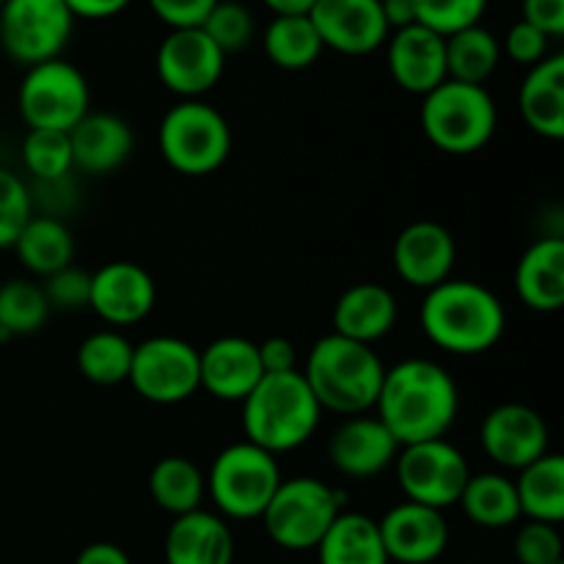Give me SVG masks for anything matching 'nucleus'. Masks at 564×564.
<instances>
[{
  "label": "nucleus",
  "instance_id": "nucleus-1",
  "mask_svg": "<svg viewBox=\"0 0 564 564\" xmlns=\"http://www.w3.org/2000/svg\"><path fill=\"white\" fill-rule=\"evenodd\" d=\"M460 413V389L446 367L430 358H405L386 369L375 416L400 446L446 438Z\"/></svg>",
  "mask_w": 564,
  "mask_h": 564
},
{
  "label": "nucleus",
  "instance_id": "nucleus-2",
  "mask_svg": "<svg viewBox=\"0 0 564 564\" xmlns=\"http://www.w3.org/2000/svg\"><path fill=\"white\" fill-rule=\"evenodd\" d=\"M419 325L438 350L452 356H482L507 330L505 303L479 281L449 279L424 292Z\"/></svg>",
  "mask_w": 564,
  "mask_h": 564
},
{
  "label": "nucleus",
  "instance_id": "nucleus-3",
  "mask_svg": "<svg viewBox=\"0 0 564 564\" xmlns=\"http://www.w3.org/2000/svg\"><path fill=\"white\" fill-rule=\"evenodd\" d=\"M301 375L323 411L361 416L375 411L386 367L372 345L328 334L314 341Z\"/></svg>",
  "mask_w": 564,
  "mask_h": 564
},
{
  "label": "nucleus",
  "instance_id": "nucleus-4",
  "mask_svg": "<svg viewBox=\"0 0 564 564\" xmlns=\"http://www.w3.org/2000/svg\"><path fill=\"white\" fill-rule=\"evenodd\" d=\"M240 405L242 433H246L248 444L275 457L308 444L323 419V408L314 400L301 369L284 375H264Z\"/></svg>",
  "mask_w": 564,
  "mask_h": 564
},
{
  "label": "nucleus",
  "instance_id": "nucleus-5",
  "mask_svg": "<svg viewBox=\"0 0 564 564\" xmlns=\"http://www.w3.org/2000/svg\"><path fill=\"white\" fill-rule=\"evenodd\" d=\"M422 132L446 154H474L490 143L499 127V108L485 86L444 80L422 97Z\"/></svg>",
  "mask_w": 564,
  "mask_h": 564
},
{
  "label": "nucleus",
  "instance_id": "nucleus-6",
  "mask_svg": "<svg viewBox=\"0 0 564 564\" xmlns=\"http://www.w3.org/2000/svg\"><path fill=\"white\" fill-rule=\"evenodd\" d=\"M231 127L204 99H182L165 110L158 127V149L165 163L185 176L215 174L231 154Z\"/></svg>",
  "mask_w": 564,
  "mask_h": 564
},
{
  "label": "nucleus",
  "instance_id": "nucleus-7",
  "mask_svg": "<svg viewBox=\"0 0 564 564\" xmlns=\"http://www.w3.org/2000/svg\"><path fill=\"white\" fill-rule=\"evenodd\" d=\"M345 512V494L317 477L281 479L262 518L264 532L284 551H312Z\"/></svg>",
  "mask_w": 564,
  "mask_h": 564
},
{
  "label": "nucleus",
  "instance_id": "nucleus-8",
  "mask_svg": "<svg viewBox=\"0 0 564 564\" xmlns=\"http://www.w3.org/2000/svg\"><path fill=\"white\" fill-rule=\"evenodd\" d=\"M281 468L275 455L237 441L213 460L207 490L220 516L231 521H257L281 485Z\"/></svg>",
  "mask_w": 564,
  "mask_h": 564
},
{
  "label": "nucleus",
  "instance_id": "nucleus-9",
  "mask_svg": "<svg viewBox=\"0 0 564 564\" xmlns=\"http://www.w3.org/2000/svg\"><path fill=\"white\" fill-rule=\"evenodd\" d=\"M17 108L28 130L69 132L91 110V88L86 75L69 61H44L22 77Z\"/></svg>",
  "mask_w": 564,
  "mask_h": 564
},
{
  "label": "nucleus",
  "instance_id": "nucleus-10",
  "mask_svg": "<svg viewBox=\"0 0 564 564\" xmlns=\"http://www.w3.org/2000/svg\"><path fill=\"white\" fill-rule=\"evenodd\" d=\"M75 17L64 0H6L0 6V53L25 69L61 58Z\"/></svg>",
  "mask_w": 564,
  "mask_h": 564
},
{
  "label": "nucleus",
  "instance_id": "nucleus-11",
  "mask_svg": "<svg viewBox=\"0 0 564 564\" xmlns=\"http://www.w3.org/2000/svg\"><path fill=\"white\" fill-rule=\"evenodd\" d=\"M394 474L405 501L444 512L460 501L471 468L452 441L435 438L402 446L394 460Z\"/></svg>",
  "mask_w": 564,
  "mask_h": 564
},
{
  "label": "nucleus",
  "instance_id": "nucleus-12",
  "mask_svg": "<svg viewBox=\"0 0 564 564\" xmlns=\"http://www.w3.org/2000/svg\"><path fill=\"white\" fill-rule=\"evenodd\" d=\"M127 383L141 400L154 405H180L198 389V350L180 336H152L132 347Z\"/></svg>",
  "mask_w": 564,
  "mask_h": 564
},
{
  "label": "nucleus",
  "instance_id": "nucleus-13",
  "mask_svg": "<svg viewBox=\"0 0 564 564\" xmlns=\"http://www.w3.org/2000/svg\"><path fill=\"white\" fill-rule=\"evenodd\" d=\"M160 83L182 99H202L220 83L226 55L202 28L169 31L154 55Z\"/></svg>",
  "mask_w": 564,
  "mask_h": 564
},
{
  "label": "nucleus",
  "instance_id": "nucleus-14",
  "mask_svg": "<svg viewBox=\"0 0 564 564\" xmlns=\"http://www.w3.org/2000/svg\"><path fill=\"white\" fill-rule=\"evenodd\" d=\"M482 449L496 466L521 471L529 463L540 460L545 452H551L549 422L543 413L523 402H505L488 411L479 427Z\"/></svg>",
  "mask_w": 564,
  "mask_h": 564
},
{
  "label": "nucleus",
  "instance_id": "nucleus-15",
  "mask_svg": "<svg viewBox=\"0 0 564 564\" xmlns=\"http://www.w3.org/2000/svg\"><path fill=\"white\" fill-rule=\"evenodd\" d=\"M158 303V286L152 273L138 262L116 259L91 273V301L88 308L110 328L138 325L152 314Z\"/></svg>",
  "mask_w": 564,
  "mask_h": 564
},
{
  "label": "nucleus",
  "instance_id": "nucleus-16",
  "mask_svg": "<svg viewBox=\"0 0 564 564\" xmlns=\"http://www.w3.org/2000/svg\"><path fill=\"white\" fill-rule=\"evenodd\" d=\"M323 47L341 55H369L389 39L380 0H317L308 11Z\"/></svg>",
  "mask_w": 564,
  "mask_h": 564
},
{
  "label": "nucleus",
  "instance_id": "nucleus-17",
  "mask_svg": "<svg viewBox=\"0 0 564 564\" xmlns=\"http://www.w3.org/2000/svg\"><path fill=\"white\" fill-rule=\"evenodd\" d=\"M389 562L433 564L449 545V523L444 512L433 507L402 501L378 521Z\"/></svg>",
  "mask_w": 564,
  "mask_h": 564
},
{
  "label": "nucleus",
  "instance_id": "nucleus-18",
  "mask_svg": "<svg viewBox=\"0 0 564 564\" xmlns=\"http://www.w3.org/2000/svg\"><path fill=\"white\" fill-rule=\"evenodd\" d=\"M394 270L405 284L433 290L452 279L457 262L455 235L435 220H413L394 240Z\"/></svg>",
  "mask_w": 564,
  "mask_h": 564
},
{
  "label": "nucleus",
  "instance_id": "nucleus-19",
  "mask_svg": "<svg viewBox=\"0 0 564 564\" xmlns=\"http://www.w3.org/2000/svg\"><path fill=\"white\" fill-rule=\"evenodd\" d=\"M402 446L378 416H347L328 438V460L341 477L372 479L394 468Z\"/></svg>",
  "mask_w": 564,
  "mask_h": 564
},
{
  "label": "nucleus",
  "instance_id": "nucleus-20",
  "mask_svg": "<svg viewBox=\"0 0 564 564\" xmlns=\"http://www.w3.org/2000/svg\"><path fill=\"white\" fill-rule=\"evenodd\" d=\"M389 75L402 91L424 97L446 80V36L424 25H408L386 39Z\"/></svg>",
  "mask_w": 564,
  "mask_h": 564
},
{
  "label": "nucleus",
  "instance_id": "nucleus-21",
  "mask_svg": "<svg viewBox=\"0 0 564 564\" xmlns=\"http://www.w3.org/2000/svg\"><path fill=\"white\" fill-rule=\"evenodd\" d=\"M202 389L220 402H242L264 378L257 341L246 336H220L198 350Z\"/></svg>",
  "mask_w": 564,
  "mask_h": 564
},
{
  "label": "nucleus",
  "instance_id": "nucleus-22",
  "mask_svg": "<svg viewBox=\"0 0 564 564\" xmlns=\"http://www.w3.org/2000/svg\"><path fill=\"white\" fill-rule=\"evenodd\" d=\"M72 163L88 176L113 174L135 149L132 127L110 110H88L69 130Z\"/></svg>",
  "mask_w": 564,
  "mask_h": 564
},
{
  "label": "nucleus",
  "instance_id": "nucleus-23",
  "mask_svg": "<svg viewBox=\"0 0 564 564\" xmlns=\"http://www.w3.org/2000/svg\"><path fill=\"white\" fill-rule=\"evenodd\" d=\"M400 306L389 286L378 281H358L347 286L334 306V330L345 339L375 345L394 330Z\"/></svg>",
  "mask_w": 564,
  "mask_h": 564
},
{
  "label": "nucleus",
  "instance_id": "nucleus-24",
  "mask_svg": "<svg viewBox=\"0 0 564 564\" xmlns=\"http://www.w3.org/2000/svg\"><path fill=\"white\" fill-rule=\"evenodd\" d=\"M235 551L229 523L207 510L174 518L165 532V564H235Z\"/></svg>",
  "mask_w": 564,
  "mask_h": 564
},
{
  "label": "nucleus",
  "instance_id": "nucleus-25",
  "mask_svg": "<svg viewBox=\"0 0 564 564\" xmlns=\"http://www.w3.org/2000/svg\"><path fill=\"white\" fill-rule=\"evenodd\" d=\"M516 292L532 312L554 314L564 306V240L543 237L518 259Z\"/></svg>",
  "mask_w": 564,
  "mask_h": 564
},
{
  "label": "nucleus",
  "instance_id": "nucleus-26",
  "mask_svg": "<svg viewBox=\"0 0 564 564\" xmlns=\"http://www.w3.org/2000/svg\"><path fill=\"white\" fill-rule=\"evenodd\" d=\"M518 108L532 132L549 141L564 138V55H549L527 72Z\"/></svg>",
  "mask_w": 564,
  "mask_h": 564
},
{
  "label": "nucleus",
  "instance_id": "nucleus-27",
  "mask_svg": "<svg viewBox=\"0 0 564 564\" xmlns=\"http://www.w3.org/2000/svg\"><path fill=\"white\" fill-rule=\"evenodd\" d=\"M314 551L319 564H391L378 521L364 512H341Z\"/></svg>",
  "mask_w": 564,
  "mask_h": 564
},
{
  "label": "nucleus",
  "instance_id": "nucleus-28",
  "mask_svg": "<svg viewBox=\"0 0 564 564\" xmlns=\"http://www.w3.org/2000/svg\"><path fill=\"white\" fill-rule=\"evenodd\" d=\"M11 248L17 251L22 268L39 279H47V275L69 268L75 259L72 231L53 215H31Z\"/></svg>",
  "mask_w": 564,
  "mask_h": 564
},
{
  "label": "nucleus",
  "instance_id": "nucleus-29",
  "mask_svg": "<svg viewBox=\"0 0 564 564\" xmlns=\"http://www.w3.org/2000/svg\"><path fill=\"white\" fill-rule=\"evenodd\" d=\"M516 479L521 516L527 521L554 523L564 521V457L560 452H545L540 460L521 468Z\"/></svg>",
  "mask_w": 564,
  "mask_h": 564
},
{
  "label": "nucleus",
  "instance_id": "nucleus-30",
  "mask_svg": "<svg viewBox=\"0 0 564 564\" xmlns=\"http://www.w3.org/2000/svg\"><path fill=\"white\" fill-rule=\"evenodd\" d=\"M457 505L463 507L468 521L482 529H507L521 521L516 479L499 471L471 474Z\"/></svg>",
  "mask_w": 564,
  "mask_h": 564
},
{
  "label": "nucleus",
  "instance_id": "nucleus-31",
  "mask_svg": "<svg viewBox=\"0 0 564 564\" xmlns=\"http://www.w3.org/2000/svg\"><path fill=\"white\" fill-rule=\"evenodd\" d=\"M149 494L160 510L180 518L193 510H202L207 479L191 457L169 455L154 463V468L149 471Z\"/></svg>",
  "mask_w": 564,
  "mask_h": 564
},
{
  "label": "nucleus",
  "instance_id": "nucleus-32",
  "mask_svg": "<svg viewBox=\"0 0 564 564\" xmlns=\"http://www.w3.org/2000/svg\"><path fill=\"white\" fill-rule=\"evenodd\" d=\"M262 50L270 64L279 69L303 72L317 64L325 47L308 14H284L273 17L264 28Z\"/></svg>",
  "mask_w": 564,
  "mask_h": 564
},
{
  "label": "nucleus",
  "instance_id": "nucleus-33",
  "mask_svg": "<svg viewBox=\"0 0 564 564\" xmlns=\"http://www.w3.org/2000/svg\"><path fill=\"white\" fill-rule=\"evenodd\" d=\"M501 64V42L479 22L446 36V80L485 86Z\"/></svg>",
  "mask_w": 564,
  "mask_h": 564
},
{
  "label": "nucleus",
  "instance_id": "nucleus-34",
  "mask_svg": "<svg viewBox=\"0 0 564 564\" xmlns=\"http://www.w3.org/2000/svg\"><path fill=\"white\" fill-rule=\"evenodd\" d=\"M132 347L135 345L121 330H94L77 347V369L94 386L127 383L132 364Z\"/></svg>",
  "mask_w": 564,
  "mask_h": 564
},
{
  "label": "nucleus",
  "instance_id": "nucleus-35",
  "mask_svg": "<svg viewBox=\"0 0 564 564\" xmlns=\"http://www.w3.org/2000/svg\"><path fill=\"white\" fill-rule=\"evenodd\" d=\"M50 303L33 279H9L0 284V336H31L44 328Z\"/></svg>",
  "mask_w": 564,
  "mask_h": 564
},
{
  "label": "nucleus",
  "instance_id": "nucleus-36",
  "mask_svg": "<svg viewBox=\"0 0 564 564\" xmlns=\"http://www.w3.org/2000/svg\"><path fill=\"white\" fill-rule=\"evenodd\" d=\"M22 163H25L28 174L36 176V182L42 185L61 182L69 171H75L69 132L28 130L25 141H22Z\"/></svg>",
  "mask_w": 564,
  "mask_h": 564
},
{
  "label": "nucleus",
  "instance_id": "nucleus-37",
  "mask_svg": "<svg viewBox=\"0 0 564 564\" xmlns=\"http://www.w3.org/2000/svg\"><path fill=\"white\" fill-rule=\"evenodd\" d=\"M202 31L218 44L220 53L231 55L242 53L253 42L257 22H253L251 9L240 0H218L207 20L202 22Z\"/></svg>",
  "mask_w": 564,
  "mask_h": 564
},
{
  "label": "nucleus",
  "instance_id": "nucleus-38",
  "mask_svg": "<svg viewBox=\"0 0 564 564\" xmlns=\"http://www.w3.org/2000/svg\"><path fill=\"white\" fill-rule=\"evenodd\" d=\"M419 25L452 36L463 28L479 25L488 9V0H413Z\"/></svg>",
  "mask_w": 564,
  "mask_h": 564
},
{
  "label": "nucleus",
  "instance_id": "nucleus-39",
  "mask_svg": "<svg viewBox=\"0 0 564 564\" xmlns=\"http://www.w3.org/2000/svg\"><path fill=\"white\" fill-rule=\"evenodd\" d=\"M31 215L33 196L28 185L9 169H0V248L14 246Z\"/></svg>",
  "mask_w": 564,
  "mask_h": 564
},
{
  "label": "nucleus",
  "instance_id": "nucleus-40",
  "mask_svg": "<svg viewBox=\"0 0 564 564\" xmlns=\"http://www.w3.org/2000/svg\"><path fill=\"white\" fill-rule=\"evenodd\" d=\"M512 551H516L518 564H562L564 543L560 527H554V523L527 521L518 529Z\"/></svg>",
  "mask_w": 564,
  "mask_h": 564
},
{
  "label": "nucleus",
  "instance_id": "nucleus-41",
  "mask_svg": "<svg viewBox=\"0 0 564 564\" xmlns=\"http://www.w3.org/2000/svg\"><path fill=\"white\" fill-rule=\"evenodd\" d=\"M42 290L44 295H47L50 308L80 312V308H88V301H91V273L69 264V268L47 275Z\"/></svg>",
  "mask_w": 564,
  "mask_h": 564
},
{
  "label": "nucleus",
  "instance_id": "nucleus-42",
  "mask_svg": "<svg viewBox=\"0 0 564 564\" xmlns=\"http://www.w3.org/2000/svg\"><path fill=\"white\" fill-rule=\"evenodd\" d=\"M549 47H551V39L545 36L543 31H538V28L529 25V22L518 20L516 25H510L505 42H501V55H507L512 64L532 69L534 64L549 58L551 55Z\"/></svg>",
  "mask_w": 564,
  "mask_h": 564
},
{
  "label": "nucleus",
  "instance_id": "nucleus-43",
  "mask_svg": "<svg viewBox=\"0 0 564 564\" xmlns=\"http://www.w3.org/2000/svg\"><path fill=\"white\" fill-rule=\"evenodd\" d=\"M215 3L218 0H149V9L163 25H169V31H180V28H202Z\"/></svg>",
  "mask_w": 564,
  "mask_h": 564
},
{
  "label": "nucleus",
  "instance_id": "nucleus-44",
  "mask_svg": "<svg viewBox=\"0 0 564 564\" xmlns=\"http://www.w3.org/2000/svg\"><path fill=\"white\" fill-rule=\"evenodd\" d=\"M523 22L543 31L549 39L564 33V0H523Z\"/></svg>",
  "mask_w": 564,
  "mask_h": 564
},
{
  "label": "nucleus",
  "instance_id": "nucleus-45",
  "mask_svg": "<svg viewBox=\"0 0 564 564\" xmlns=\"http://www.w3.org/2000/svg\"><path fill=\"white\" fill-rule=\"evenodd\" d=\"M257 347L264 375H284L301 369L297 367V347L286 336H270Z\"/></svg>",
  "mask_w": 564,
  "mask_h": 564
},
{
  "label": "nucleus",
  "instance_id": "nucleus-46",
  "mask_svg": "<svg viewBox=\"0 0 564 564\" xmlns=\"http://www.w3.org/2000/svg\"><path fill=\"white\" fill-rule=\"evenodd\" d=\"M75 20H110L130 9L132 0H64Z\"/></svg>",
  "mask_w": 564,
  "mask_h": 564
},
{
  "label": "nucleus",
  "instance_id": "nucleus-47",
  "mask_svg": "<svg viewBox=\"0 0 564 564\" xmlns=\"http://www.w3.org/2000/svg\"><path fill=\"white\" fill-rule=\"evenodd\" d=\"M75 564H132V560L121 545L99 540V543H88L86 549L77 554Z\"/></svg>",
  "mask_w": 564,
  "mask_h": 564
},
{
  "label": "nucleus",
  "instance_id": "nucleus-48",
  "mask_svg": "<svg viewBox=\"0 0 564 564\" xmlns=\"http://www.w3.org/2000/svg\"><path fill=\"white\" fill-rule=\"evenodd\" d=\"M380 11H383V20L389 25V33L402 31L408 25H416V9H413V0H380Z\"/></svg>",
  "mask_w": 564,
  "mask_h": 564
},
{
  "label": "nucleus",
  "instance_id": "nucleus-49",
  "mask_svg": "<svg viewBox=\"0 0 564 564\" xmlns=\"http://www.w3.org/2000/svg\"><path fill=\"white\" fill-rule=\"evenodd\" d=\"M262 3L273 11V17H284V14H308L317 0H262Z\"/></svg>",
  "mask_w": 564,
  "mask_h": 564
},
{
  "label": "nucleus",
  "instance_id": "nucleus-50",
  "mask_svg": "<svg viewBox=\"0 0 564 564\" xmlns=\"http://www.w3.org/2000/svg\"><path fill=\"white\" fill-rule=\"evenodd\" d=\"M6 3V0H0V6H3Z\"/></svg>",
  "mask_w": 564,
  "mask_h": 564
},
{
  "label": "nucleus",
  "instance_id": "nucleus-51",
  "mask_svg": "<svg viewBox=\"0 0 564 564\" xmlns=\"http://www.w3.org/2000/svg\"><path fill=\"white\" fill-rule=\"evenodd\" d=\"M0 339H3V336H0Z\"/></svg>",
  "mask_w": 564,
  "mask_h": 564
},
{
  "label": "nucleus",
  "instance_id": "nucleus-52",
  "mask_svg": "<svg viewBox=\"0 0 564 564\" xmlns=\"http://www.w3.org/2000/svg\"><path fill=\"white\" fill-rule=\"evenodd\" d=\"M562 564H564V562H562Z\"/></svg>",
  "mask_w": 564,
  "mask_h": 564
}]
</instances>
